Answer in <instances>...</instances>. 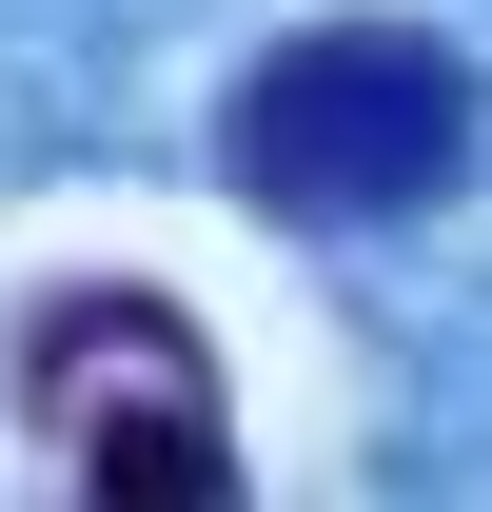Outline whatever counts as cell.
Here are the masks:
<instances>
[{"label":"cell","instance_id":"1","mask_svg":"<svg viewBox=\"0 0 492 512\" xmlns=\"http://www.w3.org/2000/svg\"><path fill=\"white\" fill-rule=\"evenodd\" d=\"M473 60L433 20H296L276 60H237L217 99V178L296 237H374V217H433L473 178Z\"/></svg>","mask_w":492,"mask_h":512}]
</instances>
